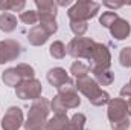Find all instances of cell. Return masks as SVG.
I'll list each match as a JSON object with an SVG mask.
<instances>
[{
    "mask_svg": "<svg viewBox=\"0 0 131 130\" xmlns=\"http://www.w3.org/2000/svg\"><path fill=\"white\" fill-rule=\"evenodd\" d=\"M85 115L84 113H75L70 118V124H69V130H84L85 129Z\"/></svg>",
    "mask_w": 131,
    "mask_h": 130,
    "instance_id": "cell-22",
    "label": "cell"
},
{
    "mask_svg": "<svg viewBox=\"0 0 131 130\" xmlns=\"http://www.w3.org/2000/svg\"><path fill=\"white\" fill-rule=\"evenodd\" d=\"M47 81H49L53 87L60 89V87H63L64 84L70 83L72 80L69 78L66 69H63V67H53V69H50V70L47 72Z\"/></svg>",
    "mask_w": 131,
    "mask_h": 130,
    "instance_id": "cell-10",
    "label": "cell"
},
{
    "mask_svg": "<svg viewBox=\"0 0 131 130\" xmlns=\"http://www.w3.org/2000/svg\"><path fill=\"white\" fill-rule=\"evenodd\" d=\"M111 98H110V95H108V92H105V90H99L98 94L95 95V97L92 98V99H89L93 106H98V107H101V106H105V104H108V101H110Z\"/></svg>",
    "mask_w": 131,
    "mask_h": 130,
    "instance_id": "cell-25",
    "label": "cell"
},
{
    "mask_svg": "<svg viewBox=\"0 0 131 130\" xmlns=\"http://www.w3.org/2000/svg\"><path fill=\"white\" fill-rule=\"evenodd\" d=\"M70 29L76 37H82L87 32L89 25H87V22H70Z\"/></svg>",
    "mask_w": 131,
    "mask_h": 130,
    "instance_id": "cell-27",
    "label": "cell"
},
{
    "mask_svg": "<svg viewBox=\"0 0 131 130\" xmlns=\"http://www.w3.org/2000/svg\"><path fill=\"white\" fill-rule=\"evenodd\" d=\"M102 5L107 8H111V9H117V8L124 6V3H116V2H102Z\"/></svg>",
    "mask_w": 131,
    "mask_h": 130,
    "instance_id": "cell-31",
    "label": "cell"
},
{
    "mask_svg": "<svg viewBox=\"0 0 131 130\" xmlns=\"http://www.w3.org/2000/svg\"><path fill=\"white\" fill-rule=\"evenodd\" d=\"M70 119L67 115H53V118L47 119L46 130H69Z\"/></svg>",
    "mask_w": 131,
    "mask_h": 130,
    "instance_id": "cell-15",
    "label": "cell"
},
{
    "mask_svg": "<svg viewBox=\"0 0 131 130\" xmlns=\"http://www.w3.org/2000/svg\"><path fill=\"white\" fill-rule=\"evenodd\" d=\"M20 54H21V46L18 41L11 40V38L0 41V64L17 60Z\"/></svg>",
    "mask_w": 131,
    "mask_h": 130,
    "instance_id": "cell-5",
    "label": "cell"
},
{
    "mask_svg": "<svg viewBox=\"0 0 131 130\" xmlns=\"http://www.w3.org/2000/svg\"><path fill=\"white\" fill-rule=\"evenodd\" d=\"M47 38H49V34L46 32L40 25L34 26L32 29L29 31V34H28V41L32 46H43L47 41Z\"/></svg>",
    "mask_w": 131,
    "mask_h": 130,
    "instance_id": "cell-13",
    "label": "cell"
},
{
    "mask_svg": "<svg viewBox=\"0 0 131 130\" xmlns=\"http://www.w3.org/2000/svg\"><path fill=\"white\" fill-rule=\"evenodd\" d=\"M119 61L122 67H131V48H124L119 54Z\"/></svg>",
    "mask_w": 131,
    "mask_h": 130,
    "instance_id": "cell-28",
    "label": "cell"
},
{
    "mask_svg": "<svg viewBox=\"0 0 131 130\" xmlns=\"http://www.w3.org/2000/svg\"><path fill=\"white\" fill-rule=\"evenodd\" d=\"M110 32H111V35L116 40H125V38H128V35L131 32V25L125 18H121L119 17L114 22V25L110 28Z\"/></svg>",
    "mask_w": 131,
    "mask_h": 130,
    "instance_id": "cell-11",
    "label": "cell"
},
{
    "mask_svg": "<svg viewBox=\"0 0 131 130\" xmlns=\"http://www.w3.org/2000/svg\"><path fill=\"white\" fill-rule=\"evenodd\" d=\"M49 54H50V57H53V58H57V60H61V58H64L66 54H67V48L64 46L63 41L57 40V41H53V43L50 44Z\"/></svg>",
    "mask_w": 131,
    "mask_h": 130,
    "instance_id": "cell-21",
    "label": "cell"
},
{
    "mask_svg": "<svg viewBox=\"0 0 131 130\" xmlns=\"http://www.w3.org/2000/svg\"><path fill=\"white\" fill-rule=\"evenodd\" d=\"M128 84H130V86H131V80H130V83H128Z\"/></svg>",
    "mask_w": 131,
    "mask_h": 130,
    "instance_id": "cell-34",
    "label": "cell"
},
{
    "mask_svg": "<svg viewBox=\"0 0 131 130\" xmlns=\"http://www.w3.org/2000/svg\"><path fill=\"white\" fill-rule=\"evenodd\" d=\"M55 3H57V6H69V5H72L70 0H61V2H55Z\"/></svg>",
    "mask_w": 131,
    "mask_h": 130,
    "instance_id": "cell-32",
    "label": "cell"
},
{
    "mask_svg": "<svg viewBox=\"0 0 131 130\" xmlns=\"http://www.w3.org/2000/svg\"><path fill=\"white\" fill-rule=\"evenodd\" d=\"M127 113H128V116L131 118V99L127 101Z\"/></svg>",
    "mask_w": 131,
    "mask_h": 130,
    "instance_id": "cell-33",
    "label": "cell"
},
{
    "mask_svg": "<svg viewBox=\"0 0 131 130\" xmlns=\"http://www.w3.org/2000/svg\"><path fill=\"white\" fill-rule=\"evenodd\" d=\"M92 67H102V69H108L111 64V54L108 51V48L102 43H96L95 48H93V52H92V57L89 60Z\"/></svg>",
    "mask_w": 131,
    "mask_h": 130,
    "instance_id": "cell-6",
    "label": "cell"
},
{
    "mask_svg": "<svg viewBox=\"0 0 131 130\" xmlns=\"http://www.w3.org/2000/svg\"><path fill=\"white\" fill-rule=\"evenodd\" d=\"M111 126V129L113 130H128L131 126V121H130V116L128 118H125V119H122V121H117V123H113V124H110Z\"/></svg>",
    "mask_w": 131,
    "mask_h": 130,
    "instance_id": "cell-29",
    "label": "cell"
},
{
    "mask_svg": "<svg viewBox=\"0 0 131 130\" xmlns=\"http://www.w3.org/2000/svg\"><path fill=\"white\" fill-rule=\"evenodd\" d=\"M75 86H76V90H79L82 95H85L89 99H92L101 90V87H99L98 83L95 81V78H90V77H84V78L76 80Z\"/></svg>",
    "mask_w": 131,
    "mask_h": 130,
    "instance_id": "cell-9",
    "label": "cell"
},
{
    "mask_svg": "<svg viewBox=\"0 0 131 130\" xmlns=\"http://www.w3.org/2000/svg\"><path fill=\"white\" fill-rule=\"evenodd\" d=\"M90 72L95 75V81L99 86H110L114 81V73L110 69H102V67H92Z\"/></svg>",
    "mask_w": 131,
    "mask_h": 130,
    "instance_id": "cell-12",
    "label": "cell"
},
{
    "mask_svg": "<svg viewBox=\"0 0 131 130\" xmlns=\"http://www.w3.org/2000/svg\"><path fill=\"white\" fill-rule=\"evenodd\" d=\"M121 98H124L125 101L131 99V86L130 84H125V86L121 89Z\"/></svg>",
    "mask_w": 131,
    "mask_h": 130,
    "instance_id": "cell-30",
    "label": "cell"
},
{
    "mask_svg": "<svg viewBox=\"0 0 131 130\" xmlns=\"http://www.w3.org/2000/svg\"><path fill=\"white\" fill-rule=\"evenodd\" d=\"M2 81L9 87H17L23 81V78H21V75L18 73V70L15 67H9L2 73Z\"/></svg>",
    "mask_w": 131,
    "mask_h": 130,
    "instance_id": "cell-16",
    "label": "cell"
},
{
    "mask_svg": "<svg viewBox=\"0 0 131 130\" xmlns=\"http://www.w3.org/2000/svg\"><path fill=\"white\" fill-rule=\"evenodd\" d=\"M49 112H50V103L46 98L40 97L38 99H35L29 109L28 121L23 124L25 130H46Z\"/></svg>",
    "mask_w": 131,
    "mask_h": 130,
    "instance_id": "cell-1",
    "label": "cell"
},
{
    "mask_svg": "<svg viewBox=\"0 0 131 130\" xmlns=\"http://www.w3.org/2000/svg\"><path fill=\"white\" fill-rule=\"evenodd\" d=\"M15 69L18 70V73L21 75V78H23V80H31V78H35V69H34L32 66L25 64V63H20V64H17Z\"/></svg>",
    "mask_w": 131,
    "mask_h": 130,
    "instance_id": "cell-26",
    "label": "cell"
},
{
    "mask_svg": "<svg viewBox=\"0 0 131 130\" xmlns=\"http://www.w3.org/2000/svg\"><path fill=\"white\" fill-rule=\"evenodd\" d=\"M95 44H96V41L92 40V38H89V37H75L67 44V54L72 55L73 58L90 60Z\"/></svg>",
    "mask_w": 131,
    "mask_h": 130,
    "instance_id": "cell-3",
    "label": "cell"
},
{
    "mask_svg": "<svg viewBox=\"0 0 131 130\" xmlns=\"http://www.w3.org/2000/svg\"><path fill=\"white\" fill-rule=\"evenodd\" d=\"M2 129L3 130H18L25 123H23V112L20 107H9L2 118Z\"/></svg>",
    "mask_w": 131,
    "mask_h": 130,
    "instance_id": "cell-7",
    "label": "cell"
},
{
    "mask_svg": "<svg viewBox=\"0 0 131 130\" xmlns=\"http://www.w3.org/2000/svg\"><path fill=\"white\" fill-rule=\"evenodd\" d=\"M99 6H101L99 3L90 2V0L76 2L69 8L67 15L70 18V22H87L89 18H93L98 14Z\"/></svg>",
    "mask_w": 131,
    "mask_h": 130,
    "instance_id": "cell-2",
    "label": "cell"
},
{
    "mask_svg": "<svg viewBox=\"0 0 131 130\" xmlns=\"http://www.w3.org/2000/svg\"><path fill=\"white\" fill-rule=\"evenodd\" d=\"M35 6L38 9L37 11L38 14H50V15L57 17L58 6L55 2H52V0H35Z\"/></svg>",
    "mask_w": 131,
    "mask_h": 130,
    "instance_id": "cell-18",
    "label": "cell"
},
{
    "mask_svg": "<svg viewBox=\"0 0 131 130\" xmlns=\"http://www.w3.org/2000/svg\"><path fill=\"white\" fill-rule=\"evenodd\" d=\"M107 115H108L110 124L128 118V113H127V101L124 98H113V99H110L108 101Z\"/></svg>",
    "mask_w": 131,
    "mask_h": 130,
    "instance_id": "cell-8",
    "label": "cell"
},
{
    "mask_svg": "<svg viewBox=\"0 0 131 130\" xmlns=\"http://www.w3.org/2000/svg\"><path fill=\"white\" fill-rule=\"evenodd\" d=\"M17 28V17L11 12H2L0 14V31L2 32H12Z\"/></svg>",
    "mask_w": 131,
    "mask_h": 130,
    "instance_id": "cell-17",
    "label": "cell"
},
{
    "mask_svg": "<svg viewBox=\"0 0 131 130\" xmlns=\"http://www.w3.org/2000/svg\"><path fill=\"white\" fill-rule=\"evenodd\" d=\"M70 73L79 80V78H84V77H89L90 73V66L85 64L84 61H75L73 64L70 66Z\"/></svg>",
    "mask_w": 131,
    "mask_h": 130,
    "instance_id": "cell-20",
    "label": "cell"
},
{
    "mask_svg": "<svg viewBox=\"0 0 131 130\" xmlns=\"http://www.w3.org/2000/svg\"><path fill=\"white\" fill-rule=\"evenodd\" d=\"M38 22H40V26L50 35L58 31V25H57V20H55V15H50V14H38Z\"/></svg>",
    "mask_w": 131,
    "mask_h": 130,
    "instance_id": "cell-14",
    "label": "cell"
},
{
    "mask_svg": "<svg viewBox=\"0 0 131 130\" xmlns=\"http://www.w3.org/2000/svg\"><path fill=\"white\" fill-rule=\"evenodd\" d=\"M43 86L37 78L31 80H23L17 87H15V95L20 99H38L41 97Z\"/></svg>",
    "mask_w": 131,
    "mask_h": 130,
    "instance_id": "cell-4",
    "label": "cell"
},
{
    "mask_svg": "<svg viewBox=\"0 0 131 130\" xmlns=\"http://www.w3.org/2000/svg\"><path fill=\"white\" fill-rule=\"evenodd\" d=\"M26 6V2L20 0V2H12V0H0V11L2 12H23V8Z\"/></svg>",
    "mask_w": 131,
    "mask_h": 130,
    "instance_id": "cell-19",
    "label": "cell"
},
{
    "mask_svg": "<svg viewBox=\"0 0 131 130\" xmlns=\"http://www.w3.org/2000/svg\"><path fill=\"white\" fill-rule=\"evenodd\" d=\"M119 18V15H117V12H114V11H105V12H102V15L99 17V23L102 25V26H105V28H111L113 25H114V22Z\"/></svg>",
    "mask_w": 131,
    "mask_h": 130,
    "instance_id": "cell-24",
    "label": "cell"
},
{
    "mask_svg": "<svg viewBox=\"0 0 131 130\" xmlns=\"http://www.w3.org/2000/svg\"><path fill=\"white\" fill-rule=\"evenodd\" d=\"M18 18H20V22H23L25 25H29V26H37V22H38V12L37 11H32V9H29V11H23L20 15H18Z\"/></svg>",
    "mask_w": 131,
    "mask_h": 130,
    "instance_id": "cell-23",
    "label": "cell"
}]
</instances>
